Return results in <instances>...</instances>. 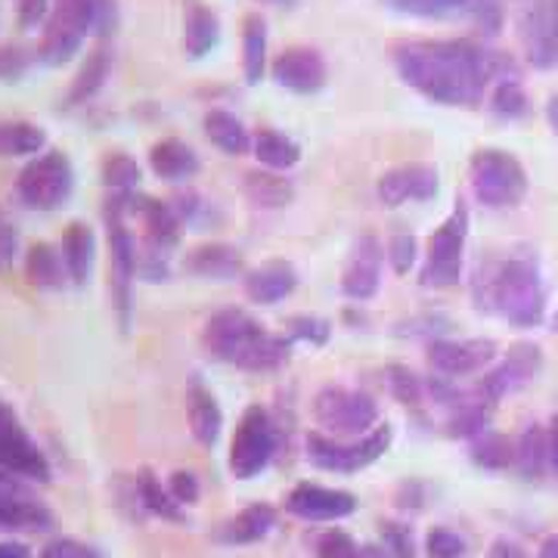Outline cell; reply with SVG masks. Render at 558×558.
I'll use <instances>...</instances> for the list:
<instances>
[{
    "label": "cell",
    "instance_id": "cell-42",
    "mask_svg": "<svg viewBox=\"0 0 558 558\" xmlns=\"http://www.w3.org/2000/svg\"><path fill=\"white\" fill-rule=\"evenodd\" d=\"M385 258H388L391 270H395L398 277H407V274L413 270V264H416V258H418L416 236H413V233H395V236L388 240Z\"/></svg>",
    "mask_w": 558,
    "mask_h": 558
},
{
    "label": "cell",
    "instance_id": "cell-21",
    "mask_svg": "<svg viewBox=\"0 0 558 558\" xmlns=\"http://www.w3.org/2000/svg\"><path fill=\"white\" fill-rule=\"evenodd\" d=\"M245 295L255 304H277L299 289V270L289 260H264L245 274Z\"/></svg>",
    "mask_w": 558,
    "mask_h": 558
},
{
    "label": "cell",
    "instance_id": "cell-39",
    "mask_svg": "<svg viewBox=\"0 0 558 558\" xmlns=\"http://www.w3.org/2000/svg\"><path fill=\"white\" fill-rule=\"evenodd\" d=\"M490 109L497 112L499 119H521L527 112V94L521 78H502L494 84L490 94Z\"/></svg>",
    "mask_w": 558,
    "mask_h": 558
},
{
    "label": "cell",
    "instance_id": "cell-53",
    "mask_svg": "<svg viewBox=\"0 0 558 558\" xmlns=\"http://www.w3.org/2000/svg\"><path fill=\"white\" fill-rule=\"evenodd\" d=\"M391 3H398L400 10H410V13H422V16H435V13H440V7L435 0H391Z\"/></svg>",
    "mask_w": 558,
    "mask_h": 558
},
{
    "label": "cell",
    "instance_id": "cell-27",
    "mask_svg": "<svg viewBox=\"0 0 558 558\" xmlns=\"http://www.w3.org/2000/svg\"><path fill=\"white\" fill-rule=\"evenodd\" d=\"M202 128H205V137L211 140V146H218L223 156H245V153H252V131L233 112L208 109L205 119H202Z\"/></svg>",
    "mask_w": 558,
    "mask_h": 558
},
{
    "label": "cell",
    "instance_id": "cell-46",
    "mask_svg": "<svg viewBox=\"0 0 558 558\" xmlns=\"http://www.w3.org/2000/svg\"><path fill=\"white\" fill-rule=\"evenodd\" d=\"M40 558H102L94 546L81 543V539L72 537H57L50 539L44 549H40Z\"/></svg>",
    "mask_w": 558,
    "mask_h": 558
},
{
    "label": "cell",
    "instance_id": "cell-36",
    "mask_svg": "<svg viewBox=\"0 0 558 558\" xmlns=\"http://www.w3.org/2000/svg\"><path fill=\"white\" fill-rule=\"evenodd\" d=\"M472 462L487 472H502L515 465V444L499 432H481L472 438Z\"/></svg>",
    "mask_w": 558,
    "mask_h": 558
},
{
    "label": "cell",
    "instance_id": "cell-15",
    "mask_svg": "<svg viewBox=\"0 0 558 558\" xmlns=\"http://www.w3.org/2000/svg\"><path fill=\"white\" fill-rule=\"evenodd\" d=\"M270 75L289 94L311 97V94H317V90L326 87L329 69H326V60L319 57V50H314V47H289V50H282L274 60Z\"/></svg>",
    "mask_w": 558,
    "mask_h": 558
},
{
    "label": "cell",
    "instance_id": "cell-7",
    "mask_svg": "<svg viewBox=\"0 0 558 558\" xmlns=\"http://www.w3.org/2000/svg\"><path fill=\"white\" fill-rule=\"evenodd\" d=\"M469 240V208L457 202L450 218L428 236V252L422 264V286L425 289H450L462 277V255Z\"/></svg>",
    "mask_w": 558,
    "mask_h": 558
},
{
    "label": "cell",
    "instance_id": "cell-37",
    "mask_svg": "<svg viewBox=\"0 0 558 558\" xmlns=\"http://www.w3.org/2000/svg\"><path fill=\"white\" fill-rule=\"evenodd\" d=\"M106 78H109V53L100 47V50H94V53L84 60L81 72L75 75V81H72L69 102H72V106H81V102L94 100V97L100 94L102 84H106Z\"/></svg>",
    "mask_w": 558,
    "mask_h": 558
},
{
    "label": "cell",
    "instance_id": "cell-48",
    "mask_svg": "<svg viewBox=\"0 0 558 558\" xmlns=\"http://www.w3.org/2000/svg\"><path fill=\"white\" fill-rule=\"evenodd\" d=\"M289 329H292V339L311 341V344H326L329 341V323L319 317H292L289 319Z\"/></svg>",
    "mask_w": 558,
    "mask_h": 558
},
{
    "label": "cell",
    "instance_id": "cell-59",
    "mask_svg": "<svg viewBox=\"0 0 558 558\" xmlns=\"http://www.w3.org/2000/svg\"><path fill=\"white\" fill-rule=\"evenodd\" d=\"M435 3L440 7V13H444V10H469L475 0H435Z\"/></svg>",
    "mask_w": 558,
    "mask_h": 558
},
{
    "label": "cell",
    "instance_id": "cell-32",
    "mask_svg": "<svg viewBox=\"0 0 558 558\" xmlns=\"http://www.w3.org/2000/svg\"><path fill=\"white\" fill-rule=\"evenodd\" d=\"M25 274H28V282L38 286V289H62V282L69 279L62 252H57L47 242H35L28 248V255H25Z\"/></svg>",
    "mask_w": 558,
    "mask_h": 558
},
{
    "label": "cell",
    "instance_id": "cell-19",
    "mask_svg": "<svg viewBox=\"0 0 558 558\" xmlns=\"http://www.w3.org/2000/svg\"><path fill=\"white\" fill-rule=\"evenodd\" d=\"M50 22L78 32L81 38L106 35L116 25V0H53Z\"/></svg>",
    "mask_w": 558,
    "mask_h": 558
},
{
    "label": "cell",
    "instance_id": "cell-50",
    "mask_svg": "<svg viewBox=\"0 0 558 558\" xmlns=\"http://www.w3.org/2000/svg\"><path fill=\"white\" fill-rule=\"evenodd\" d=\"M50 13H53V3H50V0H20V7H16V22H20V28L32 32V28H38V25H47Z\"/></svg>",
    "mask_w": 558,
    "mask_h": 558
},
{
    "label": "cell",
    "instance_id": "cell-6",
    "mask_svg": "<svg viewBox=\"0 0 558 558\" xmlns=\"http://www.w3.org/2000/svg\"><path fill=\"white\" fill-rule=\"evenodd\" d=\"M391 440H395V428L388 422H379L357 444H339V440L326 438L319 432H311L307 435V459H311V465H317L323 472L354 475V472L369 469L373 462H379L388 453Z\"/></svg>",
    "mask_w": 558,
    "mask_h": 558
},
{
    "label": "cell",
    "instance_id": "cell-38",
    "mask_svg": "<svg viewBox=\"0 0 558 558\" xmlns=\"http://www.w3.org/2000/svg\"><path fill=\"white\" fill-rule=\"evenodd\" d=\"M140 180H143V171H140V165L131 156H124V153L106 156V161H102V183L109 190H116V193H134Z\"/></svg>",
    "mask_w": 558,
    "mask_h": 558
},
{
    "label": "cell",
    "instance_id": "cell-9",
    "mask_svg": "<svg viewBox=\"0 0 558 558\" xmlns=\"http://www.w3.org/2000/svg\"><path fill=\"white\" fill-rule=\"evenodd\" d=\"M314 422L332 435H369L379 425V403L351 388H323L314 398Z\"/></svg>",
    "mask_w": 558,
    "mask_h": 558
},
{
    "label": "cell",
    "instance_id": "cell-20",
    "mask_svg": "<svg viewBox=\"0 0 558 558\" xmlns=\"http://www.w3.org/2000/svg\"><path fill=\"white\" fill-rule=\"evenodd\" d=\"M183 53L186 60H205L220 44L218 13L202 0H183Z\"/></svg>",
    "mask_w": 558,
    "mask_h": 558
},
{
    "label": "cell",
    "instance_id": "cell-12",
    "mask_svg": "<svg viewBox=\"0 0 558 558\" xmlns=\"http://www.w3.org/2000/svg\"><path fill=\"white\" fill-rule=\"evenodd\" d=\"M497 360V344L490 339H438L428 344V366L440 379H465Z\"/></svg>",
    "mask_w": 558,
    "mask_h": 558
},
{
    "label": "cell",
    "instance_id": "cell-10",
    "mask_svg": "<svg viewBox=\"0 0 558 558\" xmlns=\"http://www.w3.org/2000/svg\"><path fill=\"white\" fill-rule=\"evenodd\" d=\"M124 205H128V193H119V199L109 202V208H106L109 270H112V295H116L121 326H128V319H131V286L137 277V242L124 223Z\"/></svg>",
    "mask_w": 558,
    "mask_h": 558
},
{
    "label": "cell",
    "instance_id": "cell-3",
    "mask_svg": "<svg viewBox=\"0 0 558 558\" xmlns=\"http://www.w3.org/2000/svg\"><path fill=\"white\" fill-rule=\"evenodd\" d=\"M205 351L220 363L240 366L248 373H270L289 360V341L267 332L248 311L227 307L205 323Z\"/></svg>",
    "mask_w": 558,
    "mask_h": 558
},
{
    "label": "cell",
    "instance_id": "cell-44",
    "mask_svg": "<svg viewBox=\"0 0 558 558\" xmlns=\"http://www.w3.org/2000/svg\"><path fill=\"white\" fill-rule=\"evenodd\" d=\"M381 549L388 553V558H416L413 531L407 524H398V521H385L381 524Z\"/></svg>",
    "mask_w": 558,
    "mask_h": 558
},
{
    "label": "cell",
    "instance_id": "cell-47",
    "mask_svg": "<svg viewBox=\"0 0 558 558\" xmlns=\"http://www.w3.org/2000/svg\"><path fill=\"white\" fill-rule=\"evenodd\" d=\"M25 72H28V57H25V50L16 47V44H3V47H0V81H3V84H13V81H20Z\"/></svg>",
    "mask_w": 558,
    "mask_h": 558
},
{
    "label": "cell",
    "instance_id": "cell-2",
    "mask_svg": "<svg viewBox=\"0 0 558 558\" xmlns=\"http://www.w3.org/2000/svg\"><path fill=\"white\" fill-rule=\"evenodd\" d=\"M478 311H497L499 317L515 326H539L546 317V289L534 258H512L487 264L475 279Z\"/></svg>",
    "mask_w": 558,
    "mask_h": 558
},
{
    "label": "cell",
    "instance_id": "cell-35",
    "mask_svg": "<svg viewBox=\"0 0 558 558\" xmlns=\"http://www.w3.org/2000/svg\"><path fill=\"white\" fill-rule=\"evenodd\" d=\"M515 469L527 481H537L549 469V435L543 425H527L515 444Z\"/></svg>",
    "mask_w": 558,
    "mask_h": 558
},
{
    "label": "cell",
    "instance_id": "cell-26",
    "mask_svg": "<svg viewBox=\"0 0 558 558\" xmlns=\"http://www.w3.org/2000/svg\"><path fill=\"white\" fill-rule=\"evenodd\" d=\"M186 418H190V432L193 438L199 440L202 447H215L223 432V413H220V403L215 395L205 388V385H190V395H186Z\"/></svg>",
    "mask_w": 558,
    "mask_h": 558
},
{
    "label": "cell",
    "instance_id": "cell-40",
    "mask_svg": "<svg viewBox=\"0 0 558 558\" xmlns=\"http://www.w3.org/2000/svg\"><path fill=\"white\" fill-rule=\"evenodd\" d=\"M385 379H388V391H391L403 407H418L422 398H425V381L418 379L410 366H388Z\"/></svg>",
    "mask_w": 558,
    "mask_h": 558
},
{
    "label": "cell",
    "instance_id": "cell-60",
    "mask_svg": "<svg viewBox=\"0 0 558 558\" xmlns=\"http://www.w3.org/2000/svg\"><path fill=\"white\" fill-rule=\"evenodd\" d=\"M255 3H267V7H279V10H292L299 0H255Z\"/></svg>",
    "mask_w": 558,
    "mask_h": 558
},
{
    "label": "cell",
    "instance_id": "cell-34",
    "mask_svg": "<svg viewBox=\"0 0 558 558\" xmlns=\"http://www.w3.org/2000/svg\"><path fill=\"white\" fill-rule=\"evenodd\" d=\"M47 149L44 128L32 121H0V159L40 156Z\"/></svg>",
    "mask_w": 558,
    "mask_h": 558
},
{
    "label": "cell",
    "instance_id": "cell-30",
    "mask_svg": "<svg viewBox=\"0 0 558 558\" xmlns=\"http://www.w3.org/2000/svg\"><path fill=\"white\" fill-rule=\"evenodd\" d=\"M267 72V20L260 13L242 16V78L260 84Z\"/></svg>",
    "mask_w": 558,
    "mask_h": 558
},
{
    "label": "cell",
    "instance_id": "cell-11",
    "mask_svg": "<svg viewBox=\"0 0 558 558\" xmlns=\"http://www.w3.org/2000/svg\"><path fill=\"white\" fill-rule=\"evenodd\" d=\"M0 469L7 475H20V478L38 481V484H47L53 478V469L44 457V450L22 428L16 413L3 403H0Z\"/></svg>",
    "mask_w": 558,
    "mask_h": 558
},
{
    "label": "cell",
    "instance_id": "cell-45",
    "mask_svg": "<svg viewBox=\"0 0 558 558\" xmlns=\"http://www.w3.org/2000/svg\"><path fill=\"white\" fill-rule=\"evenodd\" d=\"M357 539L351 537V534H344V531H326L314 543L317 558H357Z\"/></svg>",
    "mask_w": 558,
    "mask_h": 558
},
{
    "label": "cell",
    "instance_id": "cell-17",
    "mask_svg": "<svg viewBox=\"0 0 558 558\" xmlns=\"http://www.w3.org/2000/svg\"><path fill=\"white\" fill-rule=\"evenodd\" d=\"M286 512L304 521H341L357 512V497L336 487H319V484H299L286 497Z\"/></svg>",
    "mask_w": 558,
    "mask_h": 558
},
{
    "label": "cell",
    "instance_id": "cell-41",
    "mask_svg": "<svg viewBox=\"0 0 558 558\" xmlns=\"http://www.w3.org/2000/svg\"><path fill=\"white\" fill-rule=\"evenodd\" d=\"M465 553H469L465 537H459L450 527H432L425 537V556L428 558H465Z\"/></svg>",
    "mask_w": 558,
    "mask_h": 558
},
{
    "label": "cell",
    "instance_id": "cell-61",
    "mask_svg": "<svg viewBox=\"0 0 558 558\" xmlns=\"http://www.w3.org/2000/svg\"><path fill=\"white\" fill-rule=\"evenodd\" d=\"M10 490H13V484H7V481L0 478V499L7 497V494H10Z\"/></svg>",
    "mask_w": 558,
    "mask_h": 558
},
{
    "label": "cell",
    "instance_id": "cell-56",
    "mask_svg": "<svg viewBox=\"0 0 558 558\" xmlns=\"http://www.w3.org/2000/svg\"><path fill=\"white\" fill-rule=\"evenodd\" d=\"M537 558H558V534H549V537L539 543Z\"/></svg>",
    "mask_w": 558,
    "mask_h": 558
},
{
    "label": "cell",
    "instance_id": "cell-33",
    "mask_svg": "<svg viewBox=\"0 0 558 558\" xmlns=\"http://www.w3.org/2000/svg\"><path fill=\"white\" fill-rule=\"evenodd\" d=\"M134 494H137L140 506L153 515H159L165 521H186V512L178 499L171 497L168 484H161L149 469H140L137 481H134Z\"/></svg>",
    "mask_w": 558,
    "mask_h": 558
},
{
    "label": "cell",
    "instance_id": "cell-23",
    "mask_svg": "<svg viewBox=\"0 0 558 558\" xmlns=\"http://www.w3.org/2000/svg\"><path fill=\"white\" fill-rule=\"evenodd\" d=\"M149 168L161 180H190L199 174L202 161L190 143L178 137H165L149 149Z\"/></svg>",
    "mask_w": 558,
    "mask_h": 558
},
{
    "label": "cell",
    "instance_id": "cell-49",
    "mask_svg": "<svg viewBox=\"0 0 558 558\" xmlns=\"http://www.w3.org/2000/svg\"><path fill=\"white\" fill-rule=\"evenodd\" d=\"M168 490H171V497L178 499L180 506H193V502H199V478L193 475V472H171V478H168Z\"/></svg>",
    "mask_w": 558,
    "mask_h": 558
},
{
    "label": "cell",
    "instance_id": "cell-24",
    "mask_svg": "<svg viewBox=\"0 0 558 558\" xmlns=\"http://www.w3.org/2000/svg\"><path fill=\"white\" fill-rule=\"evenodd\" d=\"M131 205L143 220V230H146L143 240L156 242L165 252H171L180 242L178 211L171 205H165V202L153 199V196H137V193H131Z\"/></svg>",
    "mask_w": 558,
    "mask_h": 558
},
{
    "label": "cell",
    "instance_id": "cell-52",
    "mask_svg": "<svg viewBox=\"0 0 558 558\" xmlns=\"http://www.w3.org/2000/svg\"><path fill=\"white\" fill-rule=\"evenodd\" d=\"M487 558H531L524 553V546H519L515 539L509 537H499L490 543V549H487Z\"/></svg>",
    "mask_w": 558,
    "mask_h": 558
},
{
    "label": "cell",
    "instance_id": "cell-29",
    "mask_svg": "<svg viewBox=\"0 0 558 558\" xmlns=\"http://www.w3.org/2000/svg\"><path fill=\"white\" fill-rule=\"evenodd\" d=\"M242 193L255 208H286L295 199V183L277 171H248L242 180Z\"/></svg>",
    "mask_w": 558,
    "mask_h": 558
},
{
    "label": "cell",
    "instance_id": "cell-22",
    "mask_svg": "<svg viewBox=\"0 0 558 558\" xmlns=\"http://www.w3.org/2000/svg\"><path fill=\"white\" fill-rule=\"evenodd\" d=\"M277 527V509L270 502H252L233 519H227L218 527L215 539L223 546H248L258 539L270 537V531Z\"/></svg>",
    "mask_w": 558,
    "mask_h": 558
},
{
    "label": "cell",
    "instance_id": "cell-57",
    "mask_svg": "<svg viewBox=\"0 0 558 558\" xmlns=\"http://www.w3.org/2000/svg\"><path fill=\"white\" fill-rule=\"evenodd\" d=\"M546 121H549V128L558 134V94H553V97L546 100Z\"/></svg>",
    "mask_w": 558,
    "mask_h": 558
},
{
    "label": "cell",
    "instance_id": "cell-25",
    "mask_svg": "<svg viewBox=\"0 0 558 558\" xmlns=\"http://www.w3.org/2000/svg\"><path fill=\"white\" fill-rule=\"evenodd\" d=\"M186 274L205 279H236L242 274V255L233 245L223 242H205L196 245L186 258H183Z\"/></svg>",
    "mask_w": 558,
    "mask_h": 558
},
{
    "label": "cell",
    "instance_id": "cell-1",
    "mask_svg": "<svg viewBox=\"0 0 558 558\" xmlns=\"http://www.w3.org/2000/svg\"><path fill=\"white\" fill-rule=\"evenodd\" d=\"M395 69L407 87L444 106H478L490 81L519 78V65L475 40H407L395 47Z\"/></svg>",
    "mask_w": 558,
    "mask_h": 558
},
{
    "label": "cell",
    "instance_id": "cell-8",
    "mask_svg": "<svg viewBox=\"0 0 558 558\" xmlns=\"http://www.w3.org/2000/svg\"><path fill=\"white\" fill-rule=\"evenodd\" d=\"M274 453H277L274 422H270V413L260 403H255V407H248L242 413L240 425L233 432V440H230V472H233V478L252 481L270 465Z\"/></svg>",
    "mask_w": 558,
    "mask_h": 558
},
{
    "label": "cell",
    "instance_id": "cell-51",
    "mask_svg": "<svg viewBox=\"0 0 558 558\" xmlns=\"http://www.w3.org/2000/svg\"><path fill=\"white\" fill-rule=\"evenodd\" d=\"M20 258V233L10 220L0 215V274L10 270Z\"/></svg>",
    "mask_w": 558,
    "mask_h": 558
},
{
    "label": "cell",
    "instance_id": "cell-5",
    "mask_svg": "<svg viewBox=\"0 0 558 558\" xmlns=\"http://www.w3.org/2000/svg\"><path fill=\"white\" fill-rule=\"evenodd\" d=\"M75 190V168L62 149H44L20 171L16 193L28 208L53 211L69 202Z\"/></svg>",
    "mask_w": 558,
    "mask_h": 558
},
{
    "label": "cell",
    "instance_id": "cell-4",
    "mask_svg": "<svg viewBox=\"0 0 558 558\" xmlns=\"http://www.w3.org/2000/svg\"><path fill=\"white\" fill-rule=\"evenodd\" d=\"M472 193L484 208H515L527 196V171L512 153L506 149H478L469 161Z\"/></svg>",
    "mask_w": 558,
    "mask_h": 558
},
{
    "label": "cell",
    "instance_id": "cell-18",
    "mask_svg": "<svg viewBox=\"0 0 558 558\" xmlns=\"http://www.w3.org/2000/svg\"><path fill=\"white\" fill-rule=\"evenodd\" d=\"M381 242L376 236H360L341 274V292L354 301H369L381 286Z\"/></svg>",
    "mask_w": 558,
    "mask_h": 558
},
{
    "label": "cell",
    "instance_id": "cell-55",
    "mask_svg": "<svg viewBox=\"0 0 558 558\" xmlns=\"http://www.w3.org/2000/svg\"><path fill=\"white\" fill-rule=\"evenodd\" d=\"M0 558H35V556H32V549H28V546L7 539V543H0Z\"/></svg>",
    "mask_w": 558,
    "mask_h": 558
},
{
    "label": "cell",
    "instance_id": "cell-31",
    "mask_svg": "<svg viewBox=\"0 0 558 558\" xmlns=\"http://www.w3.org/2000/svg\"><path fill=\"white\" fill-rule=\"evenodd\" d=\"M252 153L270 171H289V168H295L301 161L299 143L274 131V128H260L258 134L252 137Z\"/></svg>",
    "mask_w": 558,
    "mask_h": 558
},
{
    "label": "cell",
    "instance_id": "cell-58",
    "mask_svg": "<svg viewBox=\"0 0 558 558\" xmlns=\"http://www.w3.org/2000/svg\"><path fill=\"white\" fill-rule=\"evenodd\" d=\"M357 558H388V553L381 546H376V543H363L357 549Z\"/></svg>",
    "mask_w": 558,
    "mask_h": 558
},
{
    "label": "cell",
    "instance_id": "cell-54",
    "mask_svg": "<svg viewBox=\"0 0 558 558\" xmlns=\"http://www.w3.org/2000/svg\"><path fill=\"white\" fill-rule=\"evenodd\" d=\"M549 469L558 475V413L553 416V422H549Z\"/></svg>",
    "mask_w": 558,
    "mask_h": 558
},
{
    "label": "cell",
    "instance_id": "cell-14",
    "mask_svg": "<svg viewBox=\"0 0 558 558\" xmlns=\"http://www.w3.org/2000/svg\"><path fill=\"white\" fill-rule=\"evenodd\" d=\"M539 366H543V351L531 341H519V344L509 348V354L502 357L497 369L478 381V391L490 403H497L506 395H515L531 379H537Z\"/></svg>",
    "mask_w": 558,
    "mask_h": 558
},
{
    "label": "cell",
    "instance_id": "cell-13",
    "mask_svg": "<svg viewBox=\"0 0 558 558\" xmlns=\"http://www.w3.org/2000/svg\"><path fill=\"white\" fill-rule=\"evenodd\" d=\"M438 168L428 161H407L379 178V202L385 208H400L407 202H428L438 196Z\"/></svg>",
    "mask_w": 558,
    "mask_h": 558
},
{
    "label": "cell",
    "instance_id": "cell-62",
    "mask_svg": "<svg viewBox=\"0 0 558 558\" xmlns=\"http://www.w3.org/2000/svg\"><path fill=\"white\" fill-rule=\"evenodd\" d=\"M553 326H556V332H558V314H556V319H553Z\"/></svg>",
    "mask_w": 558,
    "mask_h": 558
},
{
    "label": "cell",
    "instance_id": "cell-16",
    "mask_svg": "<svg viewBox=\"0 0 558 558\" xmlns=\"http://www.w3.org/2000/svg\"><path fill=\"white\" fill-rule=\"evenodd\" d=\"M527 60L537 69H558V0H534L521 20Z\"/></svg>",
    "mask_w": 558,
    "mask_h": 558
},
{
    "label": "cell",
    "instance_id": "cell-28",
    "mask_svg": "<svg viewBox=\"0 0 558 558\" xmlns=\"http://www.w3.org/2000/svg\"><path fill=\"white\" fill-rule=\"evenodd\" d=\"M62 260H65V270H69V279L75 286H84L90 279V270H94V255H97V240H94V230L87 223H69L65 227V236H62Z\"/></svg>",
    "mask_w": 558,
    "mask_h": 558
},
{
    "label": "cell",
    "instance_id": "cell-43",
    "mask_svg": "<svg viewBox=\"0 0 558 558\" xmlns=\"http://www.w3.org/2000/svg\"><path fill=\"white\" fill-rule=\"evenodd\" d=\"M168 274H171L168 252L156 242L143 240V245L137 248V277L149 279V282H161V279H168Z\"/></svg>",
    "mask_w": 558,
    "mask_h": 558
}]
</instances>
